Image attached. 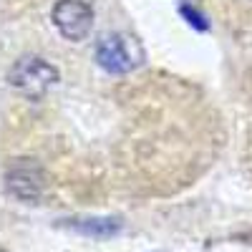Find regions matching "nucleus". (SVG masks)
Here are the masks:
<instances>
[{"label": "nucleus", "mask_w": 252, "mask_h": 252, "mask_svg": "<svg viewBox=\"0 0 252 252\" xmlns=\"http://www.w3.org/2000/svg\"><path fill=\"white\" fill-rule=\"evenodd\" d=\"M8 83L13 89H18L20 94L38 98V96H43L53 83H58V71L46 58L26 56V58H18L13 63V68L8 73Z\"/></svg>", "instance_id": "f257e3e1"}, {"label": "nucleus", "mask_w": 252, "mask_h": 252, "mask_svg": "<svg viewBox=\"0 0 252 252\" xmlns=\"http://www.w3.org/2000/svg\"><path fill=\"white\" fill-rule=\"evenodd\" d=\"M144 61V51L129 35H106L98 40L96 46V63L106 71V73H129Z\"/></svg>", "instance_id": "f03ea898"}, {"label": "nucleus", "mask_w": 252, "mask_h": 252, "mask_svg": "<svg viewBox=\"0 0 252 252\" xmlns=\"http://www.w3.org/2000/svg\"><path fill=\"white\" fill-rule=\"evenodd\" d=\"M51 20L63 38L78 43V40H83L91 33L94 8L86 0H58L51 10Z\"/></svg>", "instance_id": "7ed1b4c3"}, {"label": "nucleus", "mask_w": 252, "mask_h": 252, "mask_svg": "<svg viewBox=\"0 0 252 252\" xmlns=\"http://www.w3.org/2000/svg\"><path fill=\"white\" fill-rule=\"evenodd\" d=\"M40 172L35 166H28V164H18L8 172V189L10 194L23 199V202H35L38 194H40Z\"/></svg>", "instance_id": "20e7f679"}, {"label": "nucleus", "mask_w": 252, "mask_h": 252, "mask_svg": "<svg viewBox=\"0 0 252 252\" xmlns=\"http://www.w3.org/2000/svg\"><path fill=\"white\" fill-rule=\"evenodd\" d=\"M76 229L83 235H91V237H109V235L119 232V222H114V220H89V222H78Z\"/></svg>", "instance_id": "39448f33"}, {"label": "nucleus", "mask_w": 252, "mask_h": 252, "mask_svg": "<svg viewBox=\"0 0 252 252\" xmlns=\"http://www.w3.org/2000/svg\"><path fill=\"white\" fill-rule=\"evenodd\" d=\"M182 15H187V18H189V23H192L194 28H199V31H204V28H207L204 18H202V15H199L197 10H192L189 5H184V8H182Z\"/></svg>", "instance_id": "423d86ee"}]
</instances>
